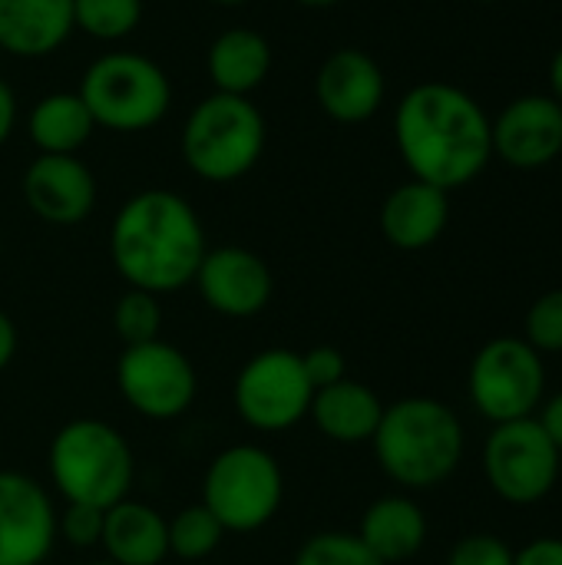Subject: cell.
<instances>
[{"label":"cell","mask_w":562,"mask_h":565,"mask_svg":"<svg viewBox=\"0 0 562 565\" xmlns=\"http://www.w3.org/2000/svg\"><path fill=\"white\" fill-rule=\"evenodd\" d=\"M301 367H305V374H308V381H311L315 391L331 387V384H338V381L348 377L344 354L338 348H331V344H318V348L305 351L301 354Z\"/></svg>","instance_id":"obj_31"},{"label":"cell","mask_w":562,"mask_h":565,"mask_svg":"<svg viewBox=\"0 0 562 565\" xmlns=\"http://www.w3.org/2000/svg\"><path fill=\"white\" fill-rule=\"evenodd\" d=\"M56 543V510L43 483L0 470V565H43Z\"/></svg>","instance_id":"obj_12"},{"label":"cell","mask_w":562,"mask_h":565,"mask_svg":"<svg viewBox=\"0 0 562 565\" xmlns=\"http://www.w3.org/2000/svg\"><path fill=\"white\" fill-rule=\"evenodd\" d=\"M358 540L384 565L407 563L427 543V516L411 497H381L364 510Z\"/></svg>","instance_id":"obj_20"},{"label":"cell","mask_w":562,"mask_h":565,"mask_svg":"<svg viewBox=\"0 0 562 565\" xmlns=\"http://www.w3.org/2000/svg\"><path fill=\"white\" fill-rule=\"evenodd\" d=\"M487 109L454 83H417L394 113V139L417 182L454 192L470 185L494 159Z\"/></svg>","instance_id":"obj_1"},{"label":"cell","mask_w":562,"mask_h":565,"mask_svg":"<svg viewBox=\"0 0 562 565\" xmlns=\"http://www.w3.org/2000/svg\"><path fill=\"white\" fill-rule=\"evenodd\" d=\"M50 480L66 503L109 510L126 500L136 457L129 440L106 420L79 417L56 430L46 454Z\"/></svg>","instance_id":"obj_4"},{"label":"cell","mask_w":562,"mask_h":565,"mask_svg":"<svg viewBox=\"0 0 562 565\" xmlns=\"http://www.w3.org/2000/svg\"><path fill=\"white\" fill-rule=\"evenodd\" d=\"M205 245V228L195 209L169 189H146L123 202L109 228V255L129 288L172 295L185 288Z\"/></svg>","instance_id":"obj_2"},{"label":"cell","mask_w":562,"mask_h":565,"mask_svg":"<svg viewBox=\"0 0 562 565\" xmlns=\"http://www.w3.org/2000/svg\"><path fill=\"white\" fill-rule=\"evenodd\" d=\"M295 3H301V7H315V10H321V7H335V3H341V0H295Z\"/></svg>","instance_id":"obj_37"},{"label":"cell","mask_w":562,"mask_h":565,"mask_svg":"<svg viewBox=\"0 0 562 565\" xmlns=\"http://www.w3.org/2000/svg\"><path fill=\"white\" fill-rule=\"evenodd\" d=\"M381 470L407 490L441 487L464 460V424L434 397H404L384 407L371 437Z\"/></svg>","instance_id":"obj_3"},{"label":"cell","mask_w":562,"mask_h":565,"mask_svg":"<svg viewBox=\"0 0 562 565\" xmlns=\"http://www.w3.org/2000/svg\"><path fill=\"white\" fill-rule=\"evenodd\" d=\"M13 354H17V328H13L10 315L0 311V374L10 367Z\"/></svg>","instance_id":"obj_35"},{"label":"cell","mask_w":562,"mask_h":565,"mask_svg":"<svg viewBox=\"0 0 562 565\" xmlns=\"http://www.w3.org/2000/svg\"><path fill=\"white\" fill-rule=\"evenodd\" d=\"M550 96L562 106V46L550 60Z\"/></svg>","instance_id":"obj_36"},{"label":"cell","mask_w":562,"mask_h":565,"mask_svg":"<svg viewBox=\"0 0 562 565\" xmlns=\"http://www.w3.org/2000/svg\"><path fill=\"white\" fill-rule=\"evenodd\" d=\"M73 30V0H0V50L10 56H50Z\"/></svg>","instance_id":"obj_17"},{"label":"cell","mask_w":562,"mask_h":565,"mask_svg":"<svg viewBox=\"0 0 562 565\" xmlns=\"http://www.w3.org/2000/svg\"><path fill=\"white\" fill-rule=\"evenodd\" d=\"M209 3H215V7H242L248 0H209Z\"/></svg>","instance_id":"obj_38"},{"label":"cell","mask_w":562,"mask_h":565,"mask_svg":"<svg viewBox=\"0 0 562 565\" xmlns=\"http://www.w3.org/2000/svg\"><path fill=\"white\" fill-rule=\"evenodd\" d=\"M315 387L301 367V354L288 348L258 351L235 377V414L262 434H282L301 424L311 411Z\"/></svg>","instance_id":"obj_10"},{"label":"cell","mask_w":562,"mask_h":565,"mask_svg":"<svg viewBox=\"0 0 562 565\" xmlns=\"http://www.w3.org/2000/svg\"><path fill=\"white\" fill-rule=\"evenodd\" d=\"M99 546L116 565H162L169 556V520L149 503L119 500L106 510Z\"/></svg>","instance_id":"obj_19"},{"label":"cell","mask_w":562,"mask_h":565,"mask_svg":"<svg viewBox=\"0 0 562 565\" xmlns=\"http://www.w3.org/2000/svg\"><path fill=\"white\" fill-rule=\"evenodd\" d=\"M291 565H384L361 540L358 533L328 530L315 533L301 543Z\"/></svg>","instance_id":"obj_27"},{"label":"cell","mask_w":562,"mask_h":565,"mask_svg":"<svg viewBox=\"0 0 562 565\" xmlns=\"http://www.w3.org/2000/svg\"><path fill=\"white\" fill-rule=\"evenodd\" d=\"M26 132L33 146L46 156H76L89 136L96 132V122L79 99V93H46L36 99L26 119Z\"/></svg>","instance_id":"obj_23"},{"label":"cell","mask_w":562,"mask_h":565,"mask_svg":"<svg viewBox=\"0 0 562 565\" xmlns=\"http://www.w3.org/2000/svg\"><path fill=\"white\" fill-rule=\"evenodd\" d=\"M513 565H562V540L560 536H540V540L527 543L513 556Z\"/></svg>","instance_id":"obj_32"},{"label":"cell","mask_w":562,"mask_h":565,"mask_svg":"<svg viewBox=\"0 0 562 565\" xmlns=\"http://www.w3.org/2000/svg\"><path fill=\"white\" fill-rule=\"evenodd\" d=\"M142 20V0H73V23L93 40H123Z\"/></svg>","instance_id":"obj_25"},{"label":"cell","mask_w":562,"mask_h":565,"mask_svg":"<svg viewBox=\"0 0 562 565\" xmlns=\"http://www.w3.org/2000/svg\"><path fill=\"white\" fill-rule=\"evenodd\" d=\"M381 414H384L381 397L368 384L351 381V377L315 391L311 411H308L315 427L335 444H371L381 424Z\"/></svg>","instance_id":"obj_22"},{"label":"cell","mask_w":562,"mask_h":565,"mask_svg":"<svg viewBox=\"0 0 562 565\" xmlns=\"http://www.w3.org/2000/svg\"><path fill=\"white\" fill-rule=\"evenodd\" d=\"M513 550L494 536V533H474V536H464L450 556H447V565H513Z\"/></svg>","instance_id":"obj_30"},{"label":"cell","mask_w":562,"mask_h":565,"mask_svg":"<svg viewBox=\"0 0 562 565\" xmlns=\"http://www.w3.org/2000/svg\"><path fill=\"white\" fill-rule=\"evenodd\" d=\"M23 199L50 225H79L96 209V179L76 156L40 152L23 172Z\"/></svg>","instance_id":"obj_15"},{"label":"cell","mask_w":562,"mask_h":565,"mask_svg":"<svg viewBox=\"0 0 562 565\" xmlns=\"http://www.w3.org/2000/svg\"><path fill=\"white\" fill-rule=\"evenodd\" d=\"M388 83L378 60L358 46L335 50L315 76V99L335 122H364L384 103Z\"/></svg>","instance_id":"obj_16"},{"label":"cell","mask_w":562,"mask_h":565,"mask_svg":"<svg viewBox=\"0 0 562 565\" xmlns=\"http://www.w3.org/2000/svg\"><path fill=\"white\" fill-rule=\"evenodd\" d=\"M225 530L222 523L202 507V503H192V507H182L172 520H169V556H179V559H205L219 550Z\"/></svg>","instance_id":"obj_24"},{"label":"cell","mask_w":562,"mask_h":565,"mask_svg":"<svg viewBox=\"0 0 562 565\" xmlns=\"http://www.w3.org/2000/svg\"><path fill=\"white\" fill-rule=\"evenodd\" d=\"M265 116L248 96L209 93L182 126V159L205 182H235L265 152Z\"/></svg>","instance_id":"obj_5"},{"label":"cell","mask_w":562,"mask_h":565,"mask_svg":"<svg viewBox=\"0 0 562 565\" xmlns=\"http://www.w3.org/2000/svg\"><path fill=\"white\" fill-rule=\"evenodd\" d=\"M467 387L477 414L490 424L537 417L547 394L543 354L523 338H494L474 354Z\"/></svg>","instance_id":"obj_8"},{"label":"cell","mask_w":562,"mask_h":565,"mask_svg":"<svg viewBox=\"0 0 562 565\" xmlns=\"http://www.w3.org/2000/svg\"><path fill=\"white\" fill-rule=\"evenodd\" d=\"M103 520H106V510L66 503V510L56 520V533L73 550H89V546H99V540H103Z\"/></svg>","instance_id":"obj_29"},{"label":"cell","mask_w":562,"mask_h":565,"mask_svg":"<svg viewBox=\"0 0 562 565\" xmlns=\"http://www.w3.org/2000/svg\"><path fill=\"white\" fill-rule=\"evenodd\" d=\"M76 93L93 122L113 132L152 129L172 106V83L166 70L156 60L129 50L96 56L86 66Z\"/></svg>","instance_id":"obj_6"},{"label":"cell","mask_w":562,"mask_h":565,"mask_svg":"<svg viewBox=\"0 0 562 565\" xmlns=\"http://www.w3.org/2000/svg\"><path fill=\"white\" fill-rule=\"evenodd\" d=\"M494 156L513 169H543L562 156V106L550 93L510 99L490 122Z\"/></svg>","instance_id":"obj_14"},{"label":"cell","mask_w":562,"mask_h":565,"mask_svg":"<svg viewBox=\"0 0 562 565\" xmlns=\"http://www.w3.org/2000/svg\"><path fill=\"white\" fill-rule=\"evenodd\" d=\"M205 73L215 93L252 96L272 73V43L252 26H232L209 43Z\"/></svg>","instance_id":"obj_21"},{"label":"cell","mask_w":562,"mask_h":565,"mask_svg":"<svg viewBox=\"0 0 562 565\" xmlns=\"http://www.w3.org/2000/svg\"><path fill=\"white\" fill-rule=\"evenodd\" d=\"M113 324H116V334L123 338L126 348H129V344L156 341L159 331H162V305H159V295L129 288V291L116 301Z\"/></svg>","instance_id":"obj_26"},{"label":"cell","mask_w":562,"mask_h":565,"mask_svg":"<svg viewBox=\"0 0 562 565\" xmlns=\"http://www.w3.org/2000/svg\"><path fill=\"white\" fill-rule=\"evenodd\" d=\"M89 565H116V563H109V559H103V563H89Z\"/></svg>","instance_id":"obj_39"},{"label":"cell","mask_w":562,"mask_h":565,"mask_svg":"<svg viewBox=\"0 0 562 565\" xmlns=\"http://www.w3.org/2000/svg\"><path fill=\"white\" fill-rule=\"evenodd\" d=\"M477 3H494V0H477Z\"/></svg>","instance_id":"obj_40"},{"label":"cell","mask_w":562,"mask_h":565,"mask_svg":"<svg viewBox=\"0 0 562 565\" xmlns=\"http://www.w3.org/2000/svg\"><path fill=\"white\" fill-rule=\"evenodd\" d=\"M13 126H17V96H13V89L0 79V146L10 139Z\"/></svg>","instance_id":"obj_34"},{"label":"cell","mask_w":562,"mask_h":565,"mask_svg":"<svg viewBox=\"0 0 562 565\" xmlns=\"http://www.w3.org/2000/svg\"><path fill=\"white\" fill-rule=\"evenodd\" d=\"M450 192L427 185V182H404L397 185L381 205V232L401 252H421L434 245L450 218Z\"/></svg>","instance_id":"obj_18"},{"label":"cell","mask_w":562,"mask_h":565,"mask_svg":"<svg viewBox=\"0 0 562 565\" xmlns=\"http://www.w3.org/2000/svg\"><path fill=\"white\" fill-rule=\"evenodd\" d=\"M285 500L278 460L255 444L225 447L202 477V507L225 533H255L268 526Z\"/></svg>","instance_id":"obj_7"},{"label":"cell","mask_w":562,"mask_h":565,"mask_svg":"<svg viewBox=\"0 0 562 565\" xmlns=\"http://www.w3.org/2000/svg\"><path fill=\"white\" fill-rule=\"evenodd\" d=\"M116 384L123 401L146 420H176L192 407L199 394L192 361L162 338L129 344L119 354Z\"/></svg>","instance_id":"obj_11"},{"label":"cell","mask_w":562,"mask_h":565,"mask_svg":"<svg viewBox=\"0 0 562 565\" xmlns=\"http://www.w3.org/2000/svg\"><path fill=\"white\" fill-rule=\"evenodd\" d=\"M537 420H540V427L547 430V437L556 444V450L562 454V391L560 394H553L550 401H543V404H540Z\"/></svg>","instance_id":"obj_33"},{"label":"cell","mask_w":562,"mask_h":565,"mask_svg":"<svg viewBox=\"0 0 562 565\" xmlns=\"http://www.w3.org/2000/svg\"><path fill=\"white\" fill-rule=\"evenodd\" d=\"M192 281L202 301L225 318H255L268 308L275 291L272 268L255 252L238 245L209 248Z\"/></svg>","instance_id":"obj_13"},{"label":"cell","mask_w":562,"mask_h":565,"mask_svg":"<svg viewBox=\"0 0 562 565\" xmlns=\"http://www.w3.org/2000/svg\"><path fill=\"white\" fill-rule=\"evenodd\" d=\"M562 454L547 437L537 417L494 424L484 444V477L490 490L513 507H533L547 500L560 480Z\"/></svg>","instance_id":"obj_9"},{"label":"cell","mask_w":562,"mask_h":565,"mask_svg":"<svg viewBox=\"0 0 562 565\" xmlns=\"http://www.w3.org/2000/svg\"><path fill=\"white\" fill-rule=\"evenodd\" d=\"M540 354H562V288H553L533 301L527 311V338Z\"/></svg>","instance_id":"obj_28"}]
</instances>
